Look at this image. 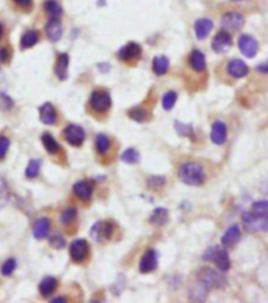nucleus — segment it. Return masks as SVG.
I'll use <instances>...</instances> for the list:
<instances>
[{
    "mask_svg": "<svg viewBox=\"0 0 268 303\" xmlns=\"http://www.w3.org/2000/svg\"><path fill=\"white\" fill-rule=\"evenodd\" d=\"M177 175H179V179L185 182L187 185L198 187V185H203L206 181L204 168L196 162H184L181 165V168H179Z\"/></svg>",
    "mask_w": 268,
    "mask_h": 303,
    "instance_id": "1",
    "label": "nucleus"
},
{
    "mask_svg": "<svg viewBox=\"0 0 268 303\" xmlns=\"http://www.w3.org/2000/svg\"><path fill=\"white\" fill-rule=\"evenodd\" d=\"M203 258H204L206 261H213V262H215L217 266H218V269L223 270V272L229 270V267H230L229 253H227L224 249L218 247V245H213V247H210V249L204 253Z\"/></svg>",
    "mask_w": 268,
    "mask_h": 303,
    "instance_id": "2",
    "label": "nucleus"
},
{
    "mask_svg": "<svg viewBox=\"0 0 268 303\" xmlns=\"http://www.w3.org/2000/svg\"><path fill=\"white\" fill-rule=\"evenodd\" d=\"M89 105L97 113H105L112 105V96L104 90H96L89 96Z\"/></svg>",
    "mask_w": 268,
    "mask_h": 303,
    "instance_id": "3",
    "label": "nucleus"
},
{
    "mask_svg": "<svg viewBox=\"0 0 268 303\" xmlns=\"http://www.w3.org/2000/svg\"><path fill=\"white\" fill-rule=\"evenodd\" d=\"M113 231H115V226L112 222H105V220L96 222L91 228V237L96 242H107L109 239H112Z\"/></svg>",
    "mask_w": 268,
    "mask_h": 303,
    "instance_id": "4",
    "label": "nucleus"
},
{
    "mask_svg": "<svg viewBox=\"0 0 268 303\" xmlns=\"http://www.w3.org/2000/svg\"><path fill=\"white\" fill-rule=\"evenodd\" d=\"M242 220L248 231L268 230V217H260V215H256L254 212H245Z\"/></svg>",
    "mask_w": 268,
    "mask_h": 303,
    "instance_id": "5",
    "label": "nucleus"
},
{
    "mask_svg": "<svg viewBox=\"0 0 268 303\" xmlns=\"http://www.w3.org/2000/svg\"><path fill=\"white\" fill-rule=\"evenodd\" d=\"M88 253H89V243L86 242V239H76L69 245V255L74 262L79 264L83 262L88 258Z\"/></svg>",
    "mask_w": 268,
    "mask_h": 303,
    "instance_id": "6",
    "label": "nucleus"
},
{
    "mask_svg": "<svg viewBox=\"0 0 268 303\" xmlns=\"http://www.w3.org/2000/svg\"><path fill=\"white\" fill-rule=\"evenodd\" d=\"M63 135H64V140L73 146H82L86 137L83 127L79 124H68L66 129L63 130Z\"/></svg>",
    "mask_w": 268,
    "mask_h": 303,
    "instance_id": "7",
    "label": "nucleus"
},
{
    "mask_svg": "<svg viewBox=\"0 0 268 303\" xmlns=\"http://www.w3.org/2000/svg\"><path fill=\"white\" fill-rule=\"evenodd\" d=\"M243 24H245V17L239 11H227L221 17V25L224 30L237 32L243 27Z\"/></svg>",
    "mask_w": 268,
    "mask_h": 303,
    "instance_id": "8",
    "label": "nucleus"
},
{
    "mask_svg": "<svg viewBox=\"0 0 268 303\" xmlns=\"http://www.w3.org/2000/svg\"><path fill=\"white\" fill-rule=\"evenodd\" d=\"M199 281H203L204 285H207L209 288H223L226 286V278L223 275H220L218 272L212 270V269H203L199 272Z\"/></svg>",
    "mask_w": 268,
    "mask_h": 303,
    "instance_id": "9",
    "label": "nucleus"
},
{
    "mask_svg": "<svg viewBox=\"0 0 268 303\" xmlns=\"http://www.w3.org/2000/svg\"><path fill=\"white\" fill-rule=\"evenodd\" d=\"M239 49L246 59H253V57H256V53L259 52V43L251 35H242L239 38Z\"/></svg>",
    "mask_w": 268,
    "mask_h": 303,
    "instance_id": "10",
    "label": "nucleus"
},
{
    "mask_svg": "<svg viewBox=\"0 0 268 303\" xmlns=\"http://www.w3.org/2000/svg\"><path fill=\"white\" fill-rule=\"evenodd\" d=\"M230 46H232V38L230 33H227L226 30L218 32L212 41V49L217 53H226L230 49Z\"/></svg>",
    "mask_w": 268,
    "mask_h": 303,
    "instance_id": "11",
    "label": "nucleus"
},
{
    "mask_svg": "<svg viewBox=\"0 0 268 303\" xmlns=\"http://www.w3.org/2000/svg\"><path fill=\"white\" fill-rule=\"evenodd\" d=\"M46 35L49 38V41L58 43L63 36V24L58 17H50L46 24Z\"/></svg>",
    "mask_w": 268,
    "mask_h": 303,
    "instance_id": "12",
    "label": "nucleus"
},
{
    "mask_svg": "<svg viewBox=\"0 0 268 303\" xmlns=\"http://www.w3.org/2000/svg\"><path fill=\"white\" fill-rule=\"evenodd\" d=\"M140 55H141V47L137 43H127L118 50V59L121 62H133L140 59Z\"/></svg>",
    "mask_w": 268,
    "mask_h": 303,
    "instance_id": "13",
    "label": "nucleus"
},
{
    "mask_svg": "<svg viewBox=\"0 0 268 303\" xmlns=\"http://www.w3.org/2000/svg\"><path fill=\"white\" fill-rule=\"evenodd\" d=\"M155 269H157V252L154 249H149L140 259V272L149 273Z\"/></svg>",
    "mask_w": 268,
    "mask_h": 303,
    "instance_id": "14",
    "label": "nucleus"
},
{
    "mask_svg": "<svg viewBox=\"0 0 268 303\" xmlns=\"http://www.w3.org/2000/svg\"><path fill=\"white\" fill-rule=\"evenodd\" d=\"M226 71L234 79H242V77H245V75H248V72H249L248 65L243 60H239V59H234V60L227 62Z\"/></svg>",
    "mask_w": 268,
    "mask_h": 303,
    "instance_id": "15",
    "label": "nucleus"
},
{
    "mask_svg": "<svg viewBox=\"0 0 268 303\" xmlns=\"http://www.w3.org/2000/svg\"><path fill=\"white\" fill-rule=\"evenodd\" d=\"M93 190H94V187H93V184L89 182V181H79V182H76L74 187H73L74 195H76L79 200H82V201H89V200H91Z\"/></svg>",
    "mask_w": 268,
    "mask_h": 303,
    "instance_id": "16",
    "label": "nucleus"
},
{
    "mask_svg": "<svg viewBox=\"0 0 268 303\" xmlns=\"http://www.w3.org/2000/svg\"><path fill=\"white\" fill-rule=\"evenodd\" d=\"M210 139L215 145H224L227 139V127L223 121H215L212 124Z\"/></svg>",
    "mask_w": 268,
    "mask_h": 303,
    "instance_id": "17",
    "label": "nucleus"
},
{
    "mask_svg": "<svg viewBox=\"0 0 268 303\" xmlns=\"http://www.w3.org/2000/svg\"><path fill=\"white\" fill-rule=\"evenodd\" d=\"M212 29H213V22L209 17H201L194 22V33H196V38H198V40L207 38L209 33L212 32Z\"/></svg>",
    "mask_w": 268,
    "mask_h": 303,
    "instance_id": "18",
    "label": "nucleus"
},
{
    "mask_svg": "<svg viewBox=\"0 0 268 303\" xmlns=\"http://www.w3.org/2000/svg\"><path fill=\"white\" fill-rule=\"evenodd\" d=\"M188 63H190V68L196 72H203L207 66L206 63V57L201 50L198 49H193L190 57H188Z\"/></svg>",
    "mask_w": 268,
    "mask_h": 303,
    "instance_id": "19",
    "label": "nucleus"
},
{
    "mask_svg": "<svg viewBox=\"0 0 268 303\" xmlns=\"http://www.w3.org/2000/svg\"><path fill=\"white\" fill-rule=\"evenodd\" d=\"M40 120L47 124V126H52L57 123V110L52 104L46 102L40 107Z\"/></svg>",
    "mask_w": 268,
    "mask_h": 303,
    "instance_id": "20",
    "label": "nucleus"
},
{
    "mask_svg": "<svg viewBox=\"0 0 268 303\" xmlns=\"http://www.w3.org/2000/svg\"><path fill=\"white\" fill-rule=\"evenodd\" d=\"M242 237V231H240V226L239 225H232L230 228H227V231L223 234L221 243L224 247H232V245H236Z\"/></svg>",
    "mask_w": 268,
    "mask_h": 303,
    "instance_id": "21",
    "label": "nucleus"
},
{
    "mask_svg": "<svg viewBox=\"0 0 268 303\" xmlns=\"http://www.w3.org/2000/svg\"><path fill=\"white\" fill-rule=\"evenodd\" d=\"M49 231H50V220L46 218V217H41L35 222L33 225V236L37 237L38 240L41 239H46L49 236Z\"/></svg>",
    "mask_w": 268,
    "mask_h": 303,
    "instance_id": "22",
    "label": "nucleus"
},
{
    "mask_svg": "<svg viewBox=\"0 0 268 303\" xmlns=\"http://www.w3.org/2000/svg\"><path fill=\"white\" fill-rule=\"evenodd\" d=\"M69 69V55L68 53H60L57 59V65H55V74L60 80H66L68 79V71Z\"/></svg>",
    "mask_w": 268,
    "mask_h": 303,
    "instance_id": "23",
    "label": "nucleus"
},
{
    "mask_svg": "<svg viewBox=\"0 0 268 303\" xmlns=\"http://www.w3.org/2000/svg\"><path fill=\"white\" fill-rule=\"evenodd\" d=\"M57 286H58L57 278L46 277V278L40 283V294H41L43 297H49V295H52L53 292H55Z\"/></svg>",
    "mask_w": 268,
    "mask_h": 303,
    "instance_id": "24",
    "label": "nucleus"
},
{
    "mask_svg": "<svg viewBox=\"0 0 268 303\" xmlns=\"http://www.w3.org/2000/svg\"><path fill=\"white\" fill-rule=\"evenodd\" d=\"M170 69V60L168 57L165 55H158L152 60V71L157 74V75H165Z\"/></svg>",
    "mask_w": 268,
    "mask_h": 303,
    "instance_id": "25",
    "label": "nucleus"
},
{
    "mask_svg": "<svg viewBox=\"0 0 268 303\" xmlns=\"http://www.w3.org/2000/svg\"><path fill=\"white\" fill-rule=\"evenodd\" d=\"M40 41V33L37 30H27L21 38V49H30Z\"/></svg>",
    "mask_w": 268,
    "mask_h": 303,
    "instance_id": "26",
    "label": "nucleus"
},
{
    "mask_svg": "<svg viewBox=\"0 0 268 303\" xmlns=\"http://www.w3.org/2000/svg\"><path fill=\"white\" fill-rule=\"evenodd\" d=\"M127 115L137 123H145L149 120V110L145 107H133L127 112Z\"/></svg>",
    "mask_w": 268,
    "mask_h": 303,
    "instance_id": "27",
    "label": "nucleus"
},
{
    "mask_svg": "<svg viewBox=\"0 0 268 303\" xmlns=\"http://www.w3.org/2000/svg\"><path fill=\"white\" fill-rule=\"evenodd\" d=\"M149 222L155 226H163L168 222V211L165 207H158L152 212V215L149 217Z\"/></svg>",
    "mask_w": 268,
    "mask_h": 303,
    "instance_id": "28",
    "label": "nucleus"
},
{
    "mask_svg": "<svg viewBox=\"0 0 268 303\" xmlns=\"http://www.w3.org/2000/svg\"><path fill=\"white\" fill-rule=\"evenodd\" d=\"M191 289L193 291L190 292V298H193L196 301H203L207 297V294H209V286L204 285L203 281H198V286H194Z\"/></svg>",
    "mask_w": 268,
    "mask_h": 303,
    "instance_id": "29",
    "label": "nucleus"
},
{
    "mask_svg": "<svg viewBox=\"0 0 268 303\" xmlns=\"http://www.w3.org/2000/svg\"><path fill=\"white\" fill-rule=\"evenodd\" d=\"M44 11L50 17H60L63 14V8L57 0H47V2L44 4Z\"/></svg>",
    "mask_w": 268,
    "mask_h": 303,
    "instance_id": "30",
    "label": "nucleus"
},
{
    "mask_svg": "<svg viewBox=\"0 0 268 303\" xmlns=\"http://www.w3.org/2000/svg\"><path fill=\"white\" fill-rule=\"evenodd\" d=\"M41 140H43V145H44V148H46L47 153H50V154H57L58 151H60V145H58V142H57L55 139H53L50 134H43Z\"/></svg>",
    "mask_w": 268,
    "mask_h": 303,
    "instance_id": "31",
    "label": "nucleus"
},
{
    "mask_svg": "<svg viewBox=\"0 0 268 303\" xmlns=\"http://www.w3.org/2000/svg\"><path fill=\"white\" fill-rule=\"evenodd\" d=\"M112 146V142L109 139V135H105V134H99L96 137V151L99 154H105V153H109V149Z\"/></svg>",
    "mask_w": 268,
    "mask_h": 303,
    "instance_id": "32",
    "label": "nucleus"
},
{
    "mask_svg": "<svg viewBox=\"0 0 268 303\" xmlns=\"http://www.w3.org/2000/svg\"><path fill=\"white\" fill-rule=\"evenodd\" d=\"M40 170H41V159H31L25 168V176L28 179H35L40 175Z\"/></svg>",
    "mask_w": 268,
    "mask_h": 303,
    "instance_id": "33",
    "label": "nucleus"
},
{
    "mask_svg": "<svg viewBox=\"0 0 268 303\" xmlns=\"http://www.w3.org/2000/svg\"><path fill=\"white\" fill-rule=\"evenodd\" d=\"M121 160L129 163V165H135V163L140 162V153H138L135 148H129V149H126L121 154Z\"/></svg>",
    "mask_w": 268,
    "mask_h": 303,
    "instance_id": "34",
    "label": "nucleus"
},
{
    "mask_svg": "<svg viewBox=\"0 0 268 303\" xmlns=\"http://www.w3.org/2000/svg\"><path fill=\"white\" fill-rule=\"evenodd\" d=\"M174 126H176V132H177L179 135L188 137L190 140L194 139V132H193V127L190 124H184L181 121H174Z\"/></svg>",
    "mask_w": 268,
    "mask_h": 303,
    "instance_id": "35",
    "label": "nucleus"
},
{
    "mask_svg": "<svg viewBox=\"0 0 268 303\" xmlns=\"http://www.w3.org/2000/svg\"><path fill=\"white\" fill-rule=\"evenodd\" d=\"M10 200V190H8V184L5 178L0 175V207H4Z\"/></svg>",
    "mask_w": 268,
    "mask_h": 303,
    "instance_id": "36",
    "label": "nucleus"
},
{
    "mask_svg": "<svg viewBox=\"0 0 268 303\" xmlns=\"http://www.w3.org/2000/svg\"><path fill=\"white\" fill-rule=\"evenodd\" d=\"M251 212H254L256 215H260V217H268V201L266 200L256 201L251 206Z\"/></svg>",
    "mask_w": 268,
    "mask_h": 303,
    "instance_id": "37",
    "label": "nucleus"
},
{
    "mask_svg": "<svg viewBox=\"0 0 268 303\" xmlns=\"http://www.w3.org/2000/svg\"><path fill=\"white\" fill-rule=\"evenodd\" d=\"M76 217H77V209H76V207H66V209L61 212L60 220H61L63 225H71L76 220Z\"/></svg>",
    "mask_w": 268,
    "mask_h": 303,
    "instance_id": "38",
    "label": "nucleus"
},
{
    "mask_svg": "<svg viewBox=\"0 0 268 303\" xmlns=\"http://www.w3.org/2000/svg\"><path fill=\"white\" fill-rule=\"evenodd\" d=\"M176 101H177V93L176 91H168V93L163 94L162 105H163L165 110H171L176 105Z\"/></svg>",
    "mask_w": 268,
    "mask_h": 303,
    "instance_id": "39",
    "label": "nucleus"
},
{
    "mask_svg": "<svg viewBox=\"0 0 268 303\" xmlns=\"http://www.w3.org/2000/svg\"><path fill=\"white\" fill-rule=\"evenodd\" d=\"M16 270V259L14 258H10L7 259L4 264H2V269H0V272H2L4 277H11V273Z\"/></svg>",
    "mask_w": 268,
    "mask_h": 303,
    "instance_id": "40",
    "label": "nucleus"
},
{
    "mask_svg": "<svg viewBox=\"0 0 268 303\" xmlns=\"http://www.w3.org/2000/svg\"><path fill=\"white\" fill-rule=\"evenodd\" d=\"M13 105H14V102H13V99L8 96V94L0 93V110L8 112V110L13 108Z\"/></svg>",
    "mask_w": 268,
    "mask_h": 303,
    "instance_id": "41",
    "label": "nucleus"
},
{
    "mask_svg": "<svg viewBox=\"0 0 268 303\" xmlns=\"http://www.w3.org/2000/svg\"><path fill=\"white\" fill-rule=\"evenodd\" d=\"M165 182H166V179L163 176H151L148 179V185L151 188H157V190H158V188H162L165 185Z\"/></svg>",
    "mask_w": 268,
    "mask_h": 303,
    "instance_id": "42",
    "label": "nucleus"
},
{
    "mask_svg": "<svg viewBox=\"0 0 268 303\" xmlns=\"http://www.w3.org/2000/svg\"><path fill=\"white\" fill-rule=\"evenodd\" d=\"M8 149H10V139L5 135H0V160L5 159Z\"/></svg>",
    "mask_w": 268,
    "mask_h": 303,
    "instance_id": "43",
    "label": "nucleus"
},
{
    "mask_svg": "<svg viewBox=\"0 0 268 303\" xmlns=\"http://www.w3.org/2000/svg\"><path fill=\"white\" fill-rule=\"evenodd\" d=\"M50 245H52V247L53 249H63L64 247V245H66V240H64V237L63 236H53V237H50Z\"/></svg>",
    "mask_w": 268,
    "mask_h": 303,
    "instance_id": "44",
    "label": "nucleus"
},
{
    "mask_svg": "<svg viewBox=\"0 0 268 303\" xmlns=\"http://www.w3.org/2000/svg\"><path fill=\"white\" fill-rule=\"evenodd\" d=\"M11 59V50L8 47L0 49V63H8Z\"/></svg>",
    "mask_w": 268,
    "mask_h": 303,
    "instance_id": "45",
    "label": "nucleus"
},
{
    "mask_svg": "<svg viewBox=\"0 0 268 303\" xmlns=\"http://www.w3.org/2000/svg\"><path fill=\"white\" fill-rule=\"evenodd\" d=\"M13 2H14L17 7L24 8V10H30L31 5H33V0H13Z\"/></svg>",
    "mask_w": 268,
    "mask_h": 303,
    "instance_id": "46",
    "label": "nucleus"
},
{
    "mask_svg": "<svg viewBox=\"0 0 268 303\" xmlns=\"http://www.w3.org/2000/svg\"><path fill=\"white\" fill-rule=\"evenodd\" d=\"M257 71L262 72V74H268V62H263L257 66Z\"/></svg>",
    "mask_w": 268,
    "mask_h": 303,
    "instance_id": "47",
    "label": "nucleus"
},
{
    "mask_svg": "<svg viewBox=\"0 0 268 303\" xmlns=\"http://www.w3.org/2000/svg\"><path fill=\"white\" fill-rule=\"evenodd\" d=\"M97 69L102 71V72H107V71H110V65L109 63H99L97 65Z\"/></svg>",
    "mask_w": 268,
    "mask_h": 303,
    "instance_id": "48",
    "label": "nucleus"
},
{
    "mask_svg": "<svg viewBox=\"0 0 268 303\" xmlns=\"http://www.w3.org/2000/svg\"><path fill=\"white\" fill-rule=\"evenodd\" d=\"M66 301V297H55L52 300V303H64Z\"/></svg>",
    "mask_w": 268,
    "mask_h": 303,
    "instance_id": "49",
    "label": "nucleus"
},
{
    "mask_svg": "<svg viewBox=\"0 0 268 303\" xmlns=\"http://www.w3.org/2000/svg\"><path fill=\"white\" fill-rule=\"evenodd\" d=\"M2 36H4V25L0 24V40H2Z\"/></svg>",
    "mask_w": 268,
    "mask_h": 303,
    "instance_id": "50",
    "label": "nucleus"
},
{
    "mask_svg": "<svg viewBox=\"0 0 268 303\" xmlns=\"http://www.w3.org/2000/svg\"><path fill=\"white\" fill-rule=\"evenodd\" d=\"M232 2H242V0H232Z\"/></svg>",
    "mask_w": 268,
    "mask_h": 303,
    "instance_id": "51",
    "label": "nucleus"
}]
</instances>
